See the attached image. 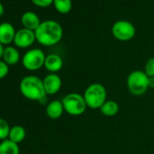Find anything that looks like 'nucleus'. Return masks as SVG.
Here are the masks:
<instances>
[{
  "label": "nucleus",
  "instance_id": "39448f33",
  "mask_svg": "<svg viewBox=\"0 0 154 154\" xmlns=\"http://www.w3.org/2000/svg\"><path fill=\"white\" fill-rule=\"evenodd\" d=\"M62 103L64 112L72 116L82 115L87 109L84 95L78 93H71L66 94L62 99Z\"/></svg>",
  "mask_w": 154,
  "mask_h": 154
},
{
  "label": "nucleus",
  "instance_id": "ddd939ff",
  "mask_svg": "<svg viewBox=\"0 0 154 154\" xmlns=\"http://www.w3.org/2000/svg\"><path fill=\"white\" fill-rule=\"evenodd\" d=\"M64 112V108L63 105L62 101L59 100H54L50 102L45 109L46 115L52 119V120H57L59 119Z\"/></svg>",
  "mask_w": 154,
  "mask_h": 154
},
{
  "label": "nucleus",
  "instance_id": "9b49d317",
  "mask_svg": "<svg viewBox=\"0 0 154 154\" xmlns=\"http://www.w3.org/2000/svg\"><path fill=\"white\" fill-rule=\"evenodd\" d=\"M63 65V58L56 54H51L46 55L45 60V68L51 73H55L59 72Z\"/></svg>",
  "mask_w": 154,
  "mask_h": 154
},
{
  "label": "nucleus",
  "instance_id": "1a4fd4ad",
  "mask_svg": "<svg viewBox=\"0 0 154 154\" xmlns=\"http://www.w3.org/2000/svg\"><path fill=\"white\" fill-rule=\"evenodd\" d=\"M43 84L46 94L53 95L60 91L62 87V79L56 73H49L43 79Z\"/></svg>",
  "mask_w": 154,
  "mask_h": 154
},
{
  "label": "nucleus",
  "instance_id": "f03ea898",
  "mask_svg": "<svg viewBox=\"0 0 154 154\" xmlns=\"http://www.w3.org/2000/svg\"><path fill=\"white\" fill-rule=\"evenodd\" d=\"M19 89L24 97L31 101L43 103L46 99L43 80L35 75H27L21 80Z\"/></svg>",
  "mask_w": 154,
  "mask_h": 154
},
{
  "label": "nucleus",
  "instance_id": "aec40b11",
  "mask_svg": "<svg viewBox=\"0 0 154 154\" xmlns=\"http://www.w3.org/2000/svg\"><path fill=\"white\" fill-rule=\"evenodd\" d=\"M144 72L149 77H154V57L148 59L144 65Z\"/></svg>",
  "mask_w": 154,
  "mask_h": 154
},
{
  "label": "nucleus",
  "instance_id": "4be33fe9",
  "mask_svg": "<svg viewBox=\"0 0 154 154\" xmlns=\"http://www.w3.org/2000/svg\"><path fill=\"white\" fill-rule=\"evenodd\" d=\"M9 72V65L0 60V79H3Z\"/></svg>",
  "mask_w": 154,
  "mask_h": 154
},
{
  "label": "nucleus",
  "instance_id": "5701e85b",
  "mask_svg": "<svg viewBox=\"0 0 154 154\" xmlns=\"http://www.w3.org/2000/svg\"><path fill=\"white\" fill-rule=\"evenodd\" d=\"M149 88L154 89V77H149Z\"/></svg>",
  "mask_w": 154,
  "mask_h": 154
},
{
  "label": "nucleus",
  "instance_id": "2eb2a0df",
  "mask_svg": "<svg viewBox=\"0 0 154 154\" xmlns=\"http://www.w3.org/2000/svg\"><path fill=\"white\" fill-rule=\"evenodd\" d=\"M20 149L17 143L13 142L9 139L0 142V154H19Z\"/></svg>",
  "mask_w": 154,
  "mask_h": 154
},
{
  "label": "nucleus",
  "instance_id": "f3484780",
  "mask_svg": "<svg viewBox=\"0 0 154 154\" xmlns=\"http://www.w3.org/2000/svg\"><path fill=\"white\" fill-rule=\"evenodd\" d=\"M26 135V131L25 128L20 125H16L10 129L8 139L10 140H12L13 142L18 144L25 140Z\"/></svg>",
  "mask_w": 154,
  "mask_h": 154
},
{
  "label": "nucleus",
  "instance_id": "423d86ee",
  "mask_svg": "<svg viewBox=\"0 0 154 154\" xmlns=\"http://www.w3.org/2000/svg\"><path fill=\"white\" fill-rule=\"evenodd\" d=\"M45 53L39 48L28 50L22 58L23 66L28 71H37L45 65Z\"/></svg>",
  "mask_w": 154,
  "mask_h": 154
},
{
  "label": "nucleus",
  "instance_id": "6ab92c4d",
  "mask_svg": "<svg viewBox=\"0 0 154 154\" xmlns=\"http://www.w3.org/2000/svg\"><path fill=\"white\" fill-rule=\"evenodd\" d=\"M10 127L8 122L0 118V140H5L7 139H8L9 136V132H10Z\"/></svg>",
  "mask_w": 154,
  "mask_h": 154
},
{
  "label": "nucleus",
  "instance_id": "b1692460",
  "mask_svg": "<svg viewBox=\"0 0 154 154\" xmlns=\"http://www.w3.org/2000/svg\"><path fill=\"white\" fill-rule=\"evenodd\" d=\"M4 13H5V8H4V6L2 5V3L0 2V17H2Z\"/></svg>",
  "mask_w": 154,
  "mask_h": 154
},
{
  "label": "nucleus",
  "instance_id": "393cba45",
  "mask_svg": "<svg viewBox=\"0 0 154 154\" xmlns=\"http://www.w3.org/2000/svg\"><path fill=\"white\" fill-rule=\"evenodd\" d=\"M4 45L0 44V59L3 57V53H4Z\"/></svg>",
  "mask_w": 154,
  "mask_h": 154
},
{
  "label": "nucleus",
  "instance_id": "6e6552de",
  "mask_svg": "<svg viewBox=\"0 0 154 154\" xmlns=\"http://www.w3.org/2000/svg\"><path fill=\"white\" fill-rule=\"evenodd\" d=\"M35 41H36L35 31L23 27L17 31L14 39V44L16 45V46L24 49L30 47L35 43Z\"/></svg>",
  "mask_w": 154,
  "mask_h": 154
},
{
  "label": "nucleus",
  "instance_id": "0eeeda50",
  "mask_svg": "<svg viewBox=\"0 0 154 154\" xmlns=\"http://www.w3.org/2000/svg\"><path fill=\"white\" fill-rule=\"evenodd\" d=\"M112 33L117 40L127 42L135 36L136 29L131 22L127 20H118L112 25Z\"/></svg>",
  "mask_w": 154,
  "mask_h": 154
},
{
  "label": "nucleus",
  "instance_id": "412c9836",
  "mask_svg": "<svg viewBox=\"0 0 154 154\" xmlns=\"http://www.w3.org/2000/svg\"><path fill=\"white\" fill-rule=\"evenodd\" d=\"M31 2L38 8H48L53 5L54 0H31Z\"/></svg>",
  "mask_w": 154,
  "mask_h": 154
},
{
  "label": "nucleus",
  "instance_id": "f8f14e48",
  "mask_svg": "<svg viewBox=\"0 0 154 154\" xmlns=\"http://www.w3.org/2000/svg\"><path fill=\"white\" fill-rule=\"evenodd\" d=\"M21 23L24 26V28L32 30V31H35L37 29V27L40 26L41 21L39 17L32 12V11H26L22 15L21 17Z\"/></svg>",
  "mask_w": 154,
  "mask_h": 154
},
{
  "label": "nucleus",
  "instance_id": "9d476101",
  "mask_svg": "<svg viewBox=\"0 0 154 154\" xmlns=\"http://www.w3.org/2000/svg\"><path fill=\"white\" fill-rule=\"evenodd\" d=\"M16 30L12 24L4 22L0 24V44L6 45L14 42L16 36Z\"/></svg>",
  "mask_w": 154,
  "mask_h": 154
},
{
  "label": "nucleus",
  "instance_id": "f257e3e1",
  "mask_svg": "<svg viewBox=\"0 0 154 154\" xmlns=\"http://www.w3.org/2000/svg\"><path fill=\"white\" fill-rule=\"evenodd\" d=\"M36 41L44 46L57 45L63 38V31L62 26L54 20H45L35 31Z\"/></svg>",
  "mask_w": 154,
  "mask_h": 154
},
{
  "label": "nucleus",
  "instance_id": "a211bd4d",
  "mask_svg": "<svg viewBox=\"0 0 154 154\" xmlns=\"http://www.w3.org/2000/svg\"><path fill=\"white\" fill-rule=\"evenodd\" d=\"M53 5L56 11L60 14H68L72 8V0H54Z\"/></svg>",
  "mask_w": 154,
  "mask_h": 154
},
{
  "label": "nucleus",
  "instance_id": "dca6fc26",
  "mask_svg": "<svg viewBox=\"0 0 154 154\" xmlns=\"http://www.w3.org/2000/svg\"><path fill=\"white\" fill-rule=\"evenodd\" d=\"M119 104L112 100H107L103 106L100 108V112L102 114H103L104 116L107 117H112L114 115H116L119 112Z\"/></svg>",
  "mask_w": 154,
  "mask_h": 154
},
{
  "label": "nucleus",
  "instance_id": "20e7f679",
  "mask_svg": "<svg viewBox=\"0 0 154 154\" xmlns=\"http://www.w3.org/2000/svg\"><path fill=\"white\" fill-rule=\"evenodd\" d=\"M126 84L127 88L131 94L140 96L149 89V76L144 71L135 70L129 73Z\"/></svg>",
  "mask_w": 154,
  "mask_h": 154
},
{
  "label": "nucleus",
  "instance_id": "4468645a",
  "mask_svg": "<svg viewBox=\"0 0 154 154\" xmlns=\"http://www.w3.org/2000/svg\"><path fill=\"white\" fill-rule=\"evenodd\" d=\"M3 61L8 65H15L20 60L19 51L14 46H7L3 53Z\"/></svg>",
  "mask_w": 154,
  "mask_h": 154
},
{
  "label": "nucleus",
  "instance_id": "7ed1b4c3",
  "mask_svg": "<svg viewBox=\"0 0 154 154\" xmlns=\"http://www.w3.org/2000/svg\"><path fill=\"white\" fill-rule=\"evenodd\" d=\"M84 98L88 108L97 110L103 106L107 101V91L106 88L98 83L90 85L84 93Z\"/></svg>",
  "mask_w": 154,
  "mask_h": 154
}]
</instances>
